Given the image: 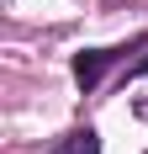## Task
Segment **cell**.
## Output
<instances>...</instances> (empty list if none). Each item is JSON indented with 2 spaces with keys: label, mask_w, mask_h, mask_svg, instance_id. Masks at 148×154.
<instances>
[{
  "label": "cell",
  "mask_w": 148,
  "mask_h": 154,
  "mask_svg": "<svg viewBox=\"0 0 148 154\" xmlns=\"http://www.w3.org/2000/svg\"><path fill=\"white\" fill-rule=\"evenodd\" d=\"M111 59H117V48H85V53H74V80L90 91V85L111 69Z\"/></svg>",
  "instance_id": "obj_1"
},
{
  "label": "cell",
  "mask_w": 148,
  "mask_h": 154,
  "mask_svg": "<svg viewBox=\"0 0 148 154\" xmlns=\"http://www.w3.org/2000/svg\"><path fill=\"white\" fill-rule=\"evenodd\" d=\"M53 154H101V138H95L90 128H74V133H69V138H64Z\"/></svg>",
  "instance_id": "obj_2"
},
{
  "label": "cell",
  "mask_w": 148,
  "mask_h": 154,
  "mask_svg": "<svg viewBox=\"0 0 148 154\" xmlns=\"http://www.w3.org/2000/svg\"><path fill=\"white\" fill-rule=\"evenodd\" d=\"M138 112H143V117H148V96H143V101H138Z\"/></svg>",
  "instance_id": "obj_4"
},
{
  "label": "cell",
  "mask_w": 148,
  "mask_h": 154,
  "mask_svg": "<svg viewBox=\"0 0 148 154\" xmlns=\"http://www.w3.org/2000/svg\"><path fill=\"white\" fill-rule=\"evenodd\" d=\"M143 69H148V53H143V59H138V64H132V75H143Z\"/></svg>",
  "instance_id": "obj_3"
}]
</instances>
